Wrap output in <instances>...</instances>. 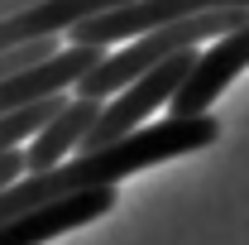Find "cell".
<instances>
[{"mask_svg":"<svg viewBox=\"0 0 249 245\" xmlns=\"http://www.w3.org/2000/svg\"><path fill=\"white\" fill-rule=\"evenodd\" d=\"M96 116H101V101L67 96L62 111L29 140V149H24V168H29V173H43V168H58L62 159H72V154L82 149L87 130L96 125Z\"/></svg>","mask_w":249,"mask_h":245,"instance_id":"ba28073f","label":"cell"},{"mask_svg":"<svg viewBox=\"0 0 249 245\" xmlns=\"http://www.w3.org/2000/svg\"><path fill=\"white\" fill-rule=\"evenodd\" d=\"M29 168H24V149H10V154H0V192L10 183H19Z\"/></svg>","mask_w":249,"mask_h":245,"instance_id":"30bf717a","label":"cell"},{"mask_svg":"<svg viewBox=\"0 0 249 245\" xmlns=\"http://www.w3.org/2000/svg\"><path fill=\"white\" fill-rule=\"evenodd\" d=\"M120 5H129V0H38V5H24V10H15V15L0 20V53L38 43V39L72 34L82 20L106 15V10H120Z\"/></svg>","mask_w":249,"mask_h":245,"instance_id":"52a82bcc","label":"cell"},{"mask_svg":"<svg viewBox=\"0 0 249 245\" xmlns=\"http://www.w3.org/2000/svg\"><path fill=\"white\" fill-rule=\"evenodd\" d=\"M245 67H249V20L240 24V29L220 34L216 43L196 48V58H192V67H187L182 87H178L173 101H168V116H173V121L211 116V101H216Z\"/></svg>","mask_w":249,"mask_h":245,"instance_id":"5b68a950","label":"cell"},{"mask_svg":"<svg viewBox=\"0 0 249 245\" xmlns=\"http://www.w3.org/2000/svg\"><path fill=\"white\" fill-rule=\"evenodd\" d=\"M115 202H120L115 187L72 192V197H62V202H48V207H34V212L5 221V226H0V245H43V241H53V236H67V231L87 226L96 216H106Z\"/></svg>","mask_w":249,"mask_h":245,"instance_id":"8992f818","label":"cell"},{"mask_svg":"<svg viewBox=\"0 0 249 245\" xmlns=\"http://www.w3.org/2000/svg\"><path fill=\"white\" fill-rule=\"evenodd\" d=\"M192 58H196V53H178V58L158 62L154 72H144L139 82H129L124 92H115L101 106V116H96V125L87 130V140H82L77 154H96V149H106V144H115V140H124V135H134V130H144V121L154 116L158 106H168L173 92L182 87Z\"/></svg>","mask_w":249,"mask_h":245,"instance_id":"277c9868","label":"cell"},{"mask_svg":"<svg viewBox=\"0 0 249 245\" xmlns=\"http://www.w3.org/2000/svg\"><path fill=\"white\" fill-rule=\"evenodd\" d=\"M220 140V121L216 116H187V121H158L144 125L134 135H124L115 144L96 154H72L62 159L58 168H43V173H24L19 183H10L0 192V226L15 221V216L34 212V207H48V202H62L72 192H91V187H115L120 178L149 168V163H168L178 154H196L206 144Z\"/></svg>","mask_w":249,"mask_h":245,"instance_id":"6da1fadb","label":"cell"},{"mask_svg":"<svg viewBox=\"0 0 249 245\" xmlns=\"http://www.w3.org/2000/svg\"><path fill=\"white\" fill-rule=\"evenodd\" d=\"M249 15L245 10H211V15H192V20H178V24H163L154 34H139L120 48L101 53L91 72L72 87V96H87V101H106V96L124 92L129 82H139L144 72H154L158 62L178 58V53H196L201 43H216L220 34L240 29Z\"/></svg>","mask_w":249,"mask_h":245,"instance_id":"7a4b0ae2","label":"cell"},{"mask_svg":"<svg viewBox=\"0 0 249 245\" xmlns=\"http://www.w3.org/2000/svg\"><path fill=\"white\" fill-rule=\"evenodd\" d=\"M62 101H67V92L62 96H43V101H34V106H19V111L0 116V154H10V149H19L24 140H34V135L62 111Z\"/></svg>","mask_w":249,"mask_h":245,"instance_id":"9c48e42d","label":"cell"},{"mask_svg":"<svg viewBox=\"0 0 249 245\" xmlns=\"http://www.w3.org/2000/svg\"><path fill=\"white\" fill-rule=\"evenodd\" d=\"M211 10H245L249 0H129L120 10H106V15H91L72 29V48H120L139 34H154L163 24H178V20H192V15H211Z\"/></svg>","mask_w":249,"mask_h":245,"instance_id":"3957f363","label":"cell"}]
</instances>
